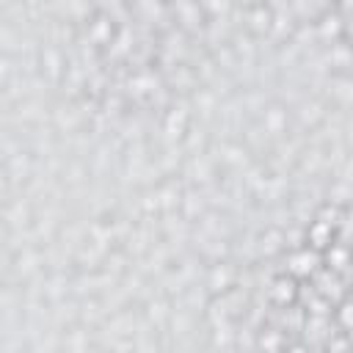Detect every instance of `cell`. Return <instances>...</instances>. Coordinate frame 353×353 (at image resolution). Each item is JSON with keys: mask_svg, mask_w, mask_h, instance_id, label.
Here are the masks:
<instances>
[{"mask_svg": "<svg viewBox=\"0 0 353 353\" xmlns=\"http://www.w3.org/2000/svg\"><path fill=\"white\" fill-rule=\"evenodd\" d=\"M240 279V270L229 262V259H218V262H210L207 268V290H210V298H218V295H226L232 290H237Z\"/></svg>", "mask_w": 353, "mask_h": 353, "instance_id": "obj_1", "label": "cell"}, {"mask_svg": "<svg viewBox=\"0 0 353 353\" xmlns=\"http://www.w3.org/2000/svg\"><path fill=\"white\" fill-rule=\"evenodd\" d=\"M276 19V8L270 3H248L243 6V25L251 36H270Z\"/></svg>", "mask_w": 353, "mask_h": 353, "instance_id": "obj_2", "label": "cell"}, {"mask_svg": "<svg viewBox=\"0 0 353 353\" xmlns=\"http://www.w3.org/2000/svg\"><path fill=\"white\" fill-rule=\"evenodd\" d=\"M85 33H88L91 44H97V47H108V44L116 41V19H113L108 11L97 8V11L85 19Z\"/></svg>", "mask_w": 353, "mask_h": 353, "instance_id": "obj_3", "label": "cell"}, {"mask_svg": "<svg viewBox=\"0 0 353 353\" xmlns=\"http://www.w3.org/2000/svg\"><path fill=\"white\" fill-rule=\"evenodd\" d=\"M39 66H41V74H47L52 83H61L69 74V58L58 44H44L39 50Z\"/></svg>", "mask_w": 353, "mask_h": 353, "instance_id": "obj_4", "label": "cell"}, {"mask_svg": "<svg viewBox=\"0 0 353 353\" xmlns=\"http://www.w3.org/2000/svg\"><path fill=\"white\" fill-rule=\"evenodd\" d=\"M268 295H270V301H273L279 309H290V306L298 301V295H301V284H298V279H295L292 273H281V276H276V279L270 281Z\"/></svg>", "mask_w": 353, "mask_h": 353, "instance_id": "obj_5", "label": "cell"}, {"mask_svg": "<svg viewBox=\"0 0 353 353\" xmlns=\"http://www.w3.org/2000/svg\"><path fill=\"white\" fill-rule=\"evenodd\" d=\"M334 237H336V223H331L325 218H314L309 223V229H306V245L312 251H317V254H325L336 243Z\"/></svg>", "mask_w": 353, "mask_h": 353, "instance_id": "obj_6", "label": "cell"}, {"mask_svg": "<svg viewBox=\"0 0 353 353\" xmlns=\"http://www.w3.org/2000/svg\"><path fill=\"white\" fill-rule=\"evenodd\" d=\"M188 127H190V113H188V108H182V105L168 108V113H165V119H163L165 135H168L171 141H182V138L188 135Z\"/></svg>", "mask_w": 353, "mask_h": 353, "instance_id": "obj_7", "label": "cell"}, {"mask_svg": "<svg viewBox=\"0 0 353 353\" xmlns=\"http://www.w3.org/2000/svg\"><path fill=\"white\" fill-rule=\"evenodd\" d=\"M256 345H259V350H265V353H284V347H287L290 342H287V336H284L281 328L265 325V328L259 331V336H256Z\"/></svg>", "mask_w": 353, "mask_h": 353, "instance_id": "obj_8", "label": "cell"}, {"mask_svg": "<svg viewBox=\"0 0 353 353\" xmlns=\"http://www.w3.org/2000/svg\"><path fill=\"white\" fill-rule=\"evenodd\" d=\"M287 121H290V116H287L284 105H270V108L262 113V124H265V130H268L270 135H281V132L287 130Z\"/></svg>", "mask_w": 353, "mask_h": 353, "instance_id": "obj_9", "label": "cell"}, {"mask_svg": "<svg viewBox=\"0 0 353 353\" xmlns=\"http://www.w3.org/2000/svg\"><path fill=\"white\" fill-rule=\"evenodd\" d=\"M334 325L336 331L353 334V295H345L334 309Z\"/></svg>", "mask_w": 353, "mask_h": 353, "instance_id": "obj_10", "label": "cell"}, {"mask_svg": "<svg viewBox=\"0 0 353 353\" xmlns=\"http://www.w3.org/2000/svg\"><path fill=\"white\" fill-rule=\"evenodd\" d=\"M323 353H353V339H350V334H345V331L328 334Z\"/></svg>", "mask_w": 353, "mask_h": 353, "instance_id": "obj_11", "label": "cell"}, {"mask_svg": "<svg viewBox=\"0 0 353 353\" xmlns=\"http://www.w3.org/2000/svg\"><path fill=\"white\" fill-rule=\"evenodd\" d=\"M350 248L347 245H342V243H334L328 251H325V259H328V268H336V270H342V268H347L350 265Z\"/></svg>", "mask_w": 353, "mask_h": 353, "instance_id": "obj_12", "label": "cell"}, {"mask_svg": "<svg viewBox=\"0 0 353 353\" xmlns=\"http://www.w3.org/2000/svg\"><path fill=\"white\" fill-rule=\"evenodd\" d=\"M66 353H88V339H85V334L83 331H69L66 334Z\"/></svg>", "mask_w": 353, "mask_h": 353, "instance_id": "obj_13", "label": "cell"}, {"mask_svg": "<svg viewBox=\"0 0 353 353\" xmlns=\"http://www.w3.org/2000/svg\"><path fill=\"white\" fill-rule=\"evenodd\" d=\"M284 353H309V347H306L303 342H290V345L284 347Z\"/></svg>", "mask_w": 353, "mask_h": 353, "instance_id": "obj_14", "label": "cell"}]
</instances>
